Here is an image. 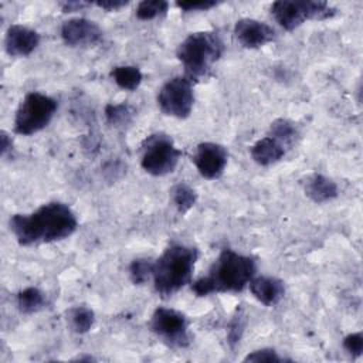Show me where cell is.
Segmentation results:
<instances>
[{
	"mask_svg": "<svg viewBox=\"0 0 363 363\" xmlns=\"http://www.w3.org/2000/svg\"><path fill=\"white\" fill-rule=\"evenodd\" d=\"M9 227L17 242L28 247L68 238L75 233L78 220L68 204L51 201L30 214H13Z\"/></svg>",
	"mask_w": 363,
	"mask_h": 363,
	"instance_id": "cell-1",
	"label": "cell"
},
{
	"mask_svg": "<svg viewBox=\"0 0 363 363\" xmlns=\"http://www.w3.org/2000/svg\"><path fill=\"white\" fill-rule=\"evenodd\" d=\"M255 275V258L240 254L231 248H224L210 267L208 274L191 284V291L197 296L241 292Z\"/></svg>",
	"mask_w": 363,
	"mask_h": 363,
	"instance_id": "cell-2",
	"label": "cell"
},
{
	"mask_svg": "<svg viewBox=\"0 0 363 363\" xmlns=\"http://www.w3.org/2000/svg\"><path fill=\"white\" fill-rule=\"evenodd\" d=\"M199 250L184 244H170L153 262V286L162 298H169L191 282Z\"/></svg>",
	"mask_w": 363,
	"mask_h": 363,
	"instance_id": "cell-3",
	"label": "cell"
},
{
	"mask_svg": "<svg viewBox=\"0 0 363 363\" xmlns=\"http://www.w3.org/2000/svg\"><path fill=\"white\" fill-rule=\"evenodd\" d=\"M224 43L216 31H196L189 34L176 50V57L184 68V77L197 81L206 77L221 58Z\"/></svg>",
	"mask_w": 363,
	"mask_h": 363,
	"instance_id": "cell-4",
	"label": "cell"
},
{
	"mask_svg": "<svg viewBox=\"0 0 363 363\" xmlns=\"http://www.w3.org/2000/svg\"><path fill=\"white\" fill-rule=\"evenodd\" d=\"M58 104L41 92H28L21 99L13 122L14 133L30 136L43 130L54 118Z\"/></svg>",
	"mask_w": 363,
	"mask_h": 363,
	"instance_id": "cell-5",
	"label": "cell"
},
{
	"mask_svg": "<svg viewBox=\"0 0 363 363\" xmlns=\"http://www.w3.org/2000/svg\"><path fill=\"white\" fill-rule=\"evenodd\" d=\"M336 10L322 0H278L271 6V14L285 30L292 31L306 20H326Z\"/></svg>",
	"mask_w": 363,
	"mask_h": 363,
	"instance_id": "cell-6",
	"label": "cell"
},
{
	"mask_svg": "<svg viewBox=\"0 0 363 363\" xmlns=\"http://www.w3.org/2000/svg\"><path fill=\"white\" fill-rule=\"evenodd\" d=\"M180 156L182 150L170 136L155 133L147 136L142 145L140 166L152 176H164L174 172Z\"/></svg>",
	"mask_w": 363,
	"mask_h": 363,
	"instance_id": "cell-7",
	"label": "cell"
},
{
	"mask_svg": "<svg viewBox=\"0 0 363 363\" xmlns=\"http://www.w3.org/2000/svg\"><path fill=\"white\" fill-rule=\"evenodd\" d=\"M157 105L167 116L177 119L189 118L194 105L193 81L184 75L167 79L157 92Z\"/></svg>",
	"mask_w": 363,
	"mask_h": 363,
	"instance_id": "cell-8",
	"label": "cell"
},
{
	"mask_svg": "<svg viewBox=\"0 0 363 363\" xmlns=\"http://www.w3.org/2000/svg\"><path fill=\"white\" fill-rule=\"evenodd\" d=\"M149 329L170 347H186L190 343L189 319L180 311L159 306L153 311Z\"/></svg>",
	"mask_w": 363,
	"mask_h": 363,
	"instance_id": "cell-9",
	"label": "cell"
},
{
	"mask_svg": "<svg viewBox=\"0 0 363 363\" xmlns=\"http://www.w3.org/2000/svg\"><path fill=\"white\" fill-rule=\"evenodd\" d=\"M227 149L216 142H201L196 146L193 163L197 172L207 180L218 179L227 166Z\"/></svg>",
	"mask_w": 363,
	"mask_h": 363,
	"instance_id": "cell-10",
	"label": "cell"
},
{
	"mask_svg": "<svg viewBox=\"0 0 363 363\" xmlns=\"http://www.w3.org/2000/svg\"><path fill=\"white\" fill-rule=\"evenodd\" d=\"M60 33L68 47H89L102 38L101 27L85 17H74L64 21Z\"/></svg>",
	"mask_w": 363,
	"mask_h": 363,
	"instance_id": "cell-11",
	"label": "cell"
},
{
	"mask_svg": "<svg viewBox=\"0 0 363 363\" xmlns=\"http://www.w3.org/2000/svg\"><path fill=\"white\" fill-rule=\"evenodd\" d=\"M234 34L237 41L244 48H259L275 40V30L259 20L255 18H240L234 26Z\"/></svg>",
	"mask_w": 363,
	"mask_h": 363,
	"instance_id": "cell-12",
	"label": "cell"
},
{
	"mask_svg": "<svg viewBox=\"0 0 363 363\" xmlns=\"http://www.w3.org/2000/svg\"><path fill=\"white\" fill-rule=\"evenodd\" d=\"M40 34L26 26L11 24L4 37V48L10 57H27L40 44Z\"/></svg>",
	"mask_w": 363,
	"mask_h": 363,
	"instance_id": "cell-13",
	"label": "cell"
},
{
	"mask_svg": "<svg viewBox=\"0 0 363 363\" xmlns=\"http://www.w3.org/2000/svg\"><path fill=\"white\" fill-rule=\"evenodd\" d=\"M248 286L254 298L265 306L277 305L285 295L284 282L275 277H254Z\"/></svg>",
	"mask_w": 363,
	"mask_h": 363,
	"instance_id": "cell-14",
	"label": "cell"
},
{
	"mask_svg": "<svg viewBox=\"0 0 363 363\" xmlns=\"http://www.w3.org/2000/svg\"><path fill=\"white\" fill-rule=\"evenodd\" d=\"M285 153L286 147L269 135L258 139L251 146V157L259 166H271L279 162L285 156Z\"/></svg>",
	"mask_w": 363,
	"mask_h": 363,
	"instance_id": "cell-15",
	"label": "cell"
},
{
	"mask_svg": "<svg viewBox=\"0 0 363 363\" xmlns=\"http://www.w3.org/2000/svg\"><path fill=\"white\" fill-rule=\"evenodd\" d=\"M305 194L313 201V203H326L337 197V184L323 176V174H312L305 182Z\"/></svg>",
	"mask_w": 363,
	"mask_h": 363,
	"instance_id": "cell-16",
	"label": "cell"
},
{
	"mask_svg": "<svg viewBox=\"0 0 363 363\" xmlns=\"http://www.w3.org/2000/svg\"><path fill=\"white\" fill-rule=\"evenodd\" d=\"M111 78L113 82L125 89V91H135L143 81V75L140 69L135 65H118L113 67L111 71Z\"/></svg>",
	"mask_w": 363,
	"mask_h": 363,
	"instance_id": "cell-17",
	"label": "cell"
},
{
	"mask_svg": "<svg viewBox=\"0 0 363 363\" xmlns=\"http://www.w3.org/2000/svg\"><path fill=\"white\" fill-rule=\"evenodd\" d=\"M67 323L78 335L86 333L95 323V313L86 306H74L67 311Z\"/></svg>",
	"mask_w": 363,
	"mask_h": 363,
	"instance_id": "cell-18",
	"label": "cell"
},
{
	"mask_svg": "<svg viewBox=\"0 0 363 363\" xmlns=\"http://www.w3.org/2000/svg\"><path fill=\"white\" fill-rule=\"evenodd\" d=\"M47 303L45 295L35 286L24 288L17 294V306L23 313H34L43 309Z\"/></svg>",
	"mask_w": 363,
	"mask_h": 363,
	"instance_id": "cell-19",
	"label": "cell"
},
{
	"mask_svg": "<svg viewBox=\"0 0 363 363\" xmlns=\"http://www.w3.org/2000/svg\"><path fill=\"white\" fill-rule=\"evenodd\" d=\"M170 199L179 213H187L197 200V194L187 183H177L170 190Z\"/></svg>",
	"mask_w": 363,
	"mask_h": 363,
	"instance_id": "cell-20",
	"label": "cell"
},
{
	"mask_svg": "<svg viewBox=\"0 0 363 363\" xmlns=\"http://www.w3.org/2000/svg\"><path fill=\"white\" fill-rule=\"evenodd\" d=\"M269 136H272L279 143H282L285 147H288L295 142V139L298 136V130H296V126L291 121L279 118L271 123Z\"/></svg>",
	"mask_w": 363,
	"mask_h": 363,
	"instance_id": "cell-21",
	"label": "cell"
},
{
	"mask_svg": "<svg viewBox=\"0 0 363 363\" xmlns=\"http://www.w3.org/2000/svg\"><path fill=\"white\" fill-rule=\"evenodd\" d=\"M153 262L150 258H136L129 265V278L135 285L146 284L153 274Z\"/></svg>",
	"mask_w": 363,
	"mask_h": 363,
	"instance_id": "cell-22",
	"label": "cell"
},
{
	"mask_svg": "<svg viewBox=\"0 0 363 363\" xmlns=\"http://www.w3.org/2000/svg\"><path fill=\"white\" fill-rule=\"evenodd\" d=\"M105 118L111 126H125L132 119V111L126 104H108L105 106Z\"/></svg>",
	"mask_w": 363,
	"mask_h": 363,
	"instance_id": "cell-23",
	"label": "cell"
},
{
	"mask_svg": "<svg viewBox=\"0 0 363 363\" xmlns=\"http://www.w3.org/2000/svg\"><path fill=\"white\" fill-rule=\"evenodd\" d=\"M169 3L164 0H143L136 7V17L139 20H153L159 16L166 14Z\"/></svg>",
	"mask_w": 363,
	"mask_h": 363,
	"instance_id": "cell-24",
	"label": "cell"
},
{
	"mask_svg": "<svg viewBox=\"0 0 363 363\" xmlns=\"http://www.w3.org/2000/svg\"><path fill=\"white\" fill-rule=\"evenodd\" d=\"M245 323H247V316H245V312L242 308L237 309L234 316L231 318L230 323H228V333H227V337H228V343L231 347H235L240 340H241V336L244 333V329H245Z\"/></svg>",
	"mask_w": 363,
	"mask_h": 363,
	"instance_id": "cell-25",
	"label": "cell"
},
{
	"mask_svg": "<svg viewBox=\"0 0 363 363\" xmlns=\"http://www.w3.org/2000/svg\"><path fill=\"white\" fill-rule=\"evenodd\" d=\"M284 360L285 359L279 356L277 350L268 349V347L254 350L244 357V362H284Z\"/></svg>",
	"mask_w": 363,
	"mask_h": 363,
	"instance_id": "cell-26",
	"label": "cell"
},
{
	"mask_svg": "<svg viewBox=\"0 0 363 363\" xmlns=\"http://www.w3.org/2000/svg\"><path fill=\"white\" fill-rule=\"evenodd\" d=\"M343 347L349 352L353 357H359L363 352V335L362 332L349 333L343 337Z\"/></svg>",
	"mask_w": 363,
	"mask_h": 363,
	"instance_id": "cell-27",
	"label": "cell"
},
{
	"mask_svg": "<svg viewBox=\"0 0 363 363\" xmlns=\"http://www.w3.org/2000/svg\"><path fill=\"white\" fill-rule=\"evenodd\" d=\"M218 3L217 1H211V0H200V1H177L176 6L179 9H182L183 11H206L210 10L213 7H216Z\"/></svg>",
	"mask_w": 363,
	"mask_h": 363,
	"instance_id": "cell-28",
	"label": "cell"
},
{
	"mask_svg": "<svg viewBox=\"0 0 363 363\" xmlns=\"http://www.w3.org/2000/svg\"><path fill=\"white\" fill-rule=\"evenodd\" d=\"M128 3H129L128 0H99L95 3V6L106 11H118L122 7L128 6Z\"/></svg>",
	"mask_w": 363,
	"mask_h": 363,
	"instance_id": "cell-29",
	"label": "cell"
},
{
	"mask_svg": "<svg viewBox=\"0 0 363 363\" xmlns=\"http://www.w3.org/2000/svg\"><path fill=\"white\" fill-rule=\"evenodd\" d=\"M89 4L91 3H85V1H65V3H61V7H62V11L69 13V11H78Z\"/></svg>",
	"mask_w": 363,
	"mask_h": 363,
	"instance_id": "cell-30",
	"label": "cell"
},
{
	"mask_svg": "<svg viewBox=\"0 0 363 363\" xmlns=\"http://www.w3.org/2000/svg\"><path fill=\"white\" fill-rule=\"evenodd\" d=\"M0 140H1V155L4 156L7 153V150L11 149V138L6 132H1Z\"/></svg>",
	"mask_w": 363,
	"mask_h": 363,
	"instance_id": "cell-31",
	"label": "cell"
}]
</instances>
